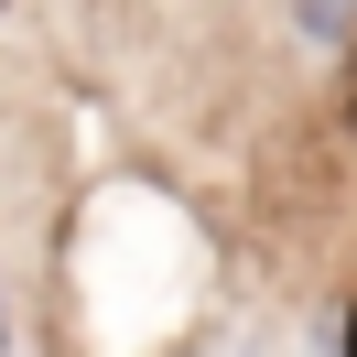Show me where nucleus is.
Segmentation results:
<instances>
[{"mask_svg": "<svg viewBox=\"0 0 357 357\" xmlns=\"http://www.w3.org/2000/svg\"><path fill=\"white\" fill-rule=\"evenodd\" d=\"M335 11H347V0H303V22H314V33H325V22H335Z\"/></svg>", "mask_w": 357, "mask_h": 357, "instance_id": "obj_1", "label": "nucleus"}, {"mask_svg": "<svg viewBox=\"0 0 357 357\" xmlns=\"http://www.w3.org/2000/svg\"><path fill=\"white\" fill-rule=\"evenodd\" d=\"M347 119H357V66H347Z\"/></svg>", "mask_w": 357, "mask_h": 357, "instance_id": "obj_2", "label": "nucleus"}, {"mask_svg": "<svg viewBox=\"0 0 357 357\" xmlns=\"http://www.w3.org/2000/svg\"><path fill=\"white\" fill-rule=\"evenodd\" d=\"M347 357H357V314H347Z\"/></svg>", "mask_w": 357, "mask_h": 357, "instance_id": "obj_3", "label": "nucleus"}]
</instances>
